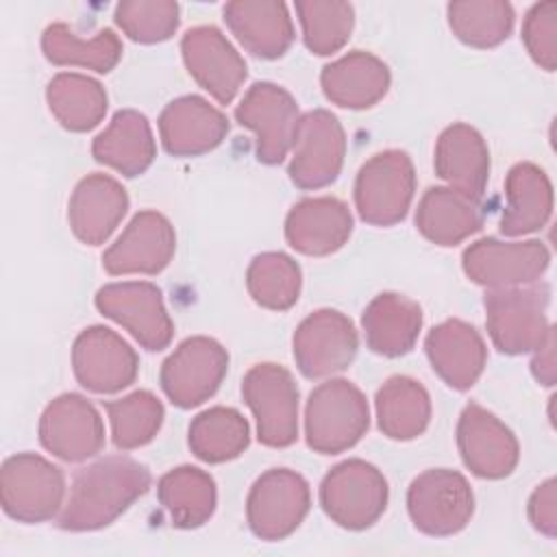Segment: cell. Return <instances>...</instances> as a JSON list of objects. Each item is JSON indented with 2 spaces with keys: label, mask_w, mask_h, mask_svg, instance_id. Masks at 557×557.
<instances>
[{
  "label": "cell",
  "mask_w": 557,
  "mask_h": 557,
  "mask_svg": "<svg viewBox=\"0 0 557 557\" xmlns=\"http://www.w3.org/2000/svg\"><path fill=\"white\" fill-rule=\"evenodd\" d=\"M150 487V470L133 457L109 455L81 468L59 513L65 531H96L120 518Z\"/></svg>",
  "instance_id": "1"
},
{
  "label": "cell",
  "mask_w": 557,
  "mask_h": 557,
  "mask_svg": "<svg viewBox=\"0 0 557 557\" xmlns=\"http://www.w3.org/2000/svg\"><path fill=\"white\" fill-rule=\"evenodd\" d=\"M548 300L546 283L490 289L483 307L492 344L505 355L535 352L553 333L546 318Z\"/></svg>",
  "instance_id": "2"
},
{
  "label": "cell",
  "mask_w": 557,
  "mask_h": 557,
  "mask_svg": "<svg viewBox=\"0 0 557 557\" xmlns=\"http://www.w3.org/2000/svg\"><path fill=\"white\" fill-rule=\"evenodd\" d=\"M368 426V400L355 383L331 379L309 394L305 407V437L315 453H344L366 435Z\"/></svg>",
  "instance_id": "3"
},
{
  "label": "cell",
  "mask_w": 557,
  "mask_h": 557,
  "mask_svg": "<svg viewBox=\"0 0 557 557\" xmlns=\"http://www.w3.org/2000/svg\"><path fill=\"white\" fill-rule=\"evenodd\" d=\"M65 476L59 466L35 453L4 459L0 470V500L7 516L37 524L52 520L63 509Z\"/></svg>",
  "instance_id": "4"
},
{
  "label": "cell",
  "mask_w": 557,
  "mask_h": 557,
  "mask_svg": "<svg viewBox=\"0 0 557 557\" xmlns=\"http://www.w3.org/2000/svg\"><path fill=\"white\" fill-rule=\"evenodd\" d=\"M387 498L389 487L383 472L363 459H346L333 466L320 485L324 513L350 531L372 527L383 516Z\"/></svg>",
  "instance_id": "5"
},
{
  "label": "cell",
  "mask_w": 557,
  "mask_h": 557,
  "mask_svg": "<svg viewBox=\"0 0 557 557\" xmlns=\"http://www.w3.org/2000/svg\"><path fill=\"white\" fill-rule=\"evenodd\" d=\"M416 170L407 152L383 150L370 157L355 178V207L372 226L400 222L413 200Z\"/></svg>",
  "instance_id": "6"
},
{
  "label": "cell",
  "mask_w": 557,
  "mask_h": 557,
  "mask_svg": "<svg viewBox=\"0 0 557 557\" xmlns=\"http://www.w3.org/2000/svg\"><path fill=\"white\" fill-rule=\"evenodd\" d=\"M242 396L257 420V437L270 448L292 446L298 437V387L278 363H257L242 381Z\"/></svg>",
  "instance_id": "7"
},
{
  "label": "cell",
  "mask_w": 557,
  "mask_h": 557,
  "mask_svg": "<svg viewBox=\"0 0 557 557\" xmlns=\"http://www.w3.org/2000/svg\"><path fill=\"white\" fill-rule=\"evenodd\" d=\"M407 511L418 531L433 537L455 535L472 518L474 494L457 470L433 468L411 481Z\"/></svg>",
  "instance_id": "8"
},
{
  "label": "cell",
  "mask_w": 557,
  "mask_h": 557,
  "mask_svg": "<svg viewBox=\"0 0 557 557\" xmlns=\"http://www.w3.org/2000/svg\"><path fill=\"white\" fill-rule=\"evenodd\" d=\"M309 507V483L289 468H272L252 483L246 500V520L257 537L276 542L300 527Z\"/></svg>",
  "instance_id": "9"
},
{
  "label": "cell",
  "mask_w": 557,
  "mask_h": 557,
  "mask_svg": "<svg viewBox=\"0 0 557 557\" xmlns=\"http://www.w3.org/2000/svg\"><path fill=\"white\" fill-rule=\"evenodd\" d=\"M228 370L226 348L205 335L187 337L161 366V389L181 409L209 400Z\"/></svg>",
  "instance_id": "10"
},
{
  "label": "cell",
  "mask_w": 557,
  "mask_h": 557,
  "mask_svg": "<svg viewBox=\"0 0 557 557\" xmlns=\"http://www.w3.org/2000/svg\"><path fill=\"white\" fill-rule=\"evenodd\" d=\"M466 276L483 287H522L535 283L550 265L548 248L537 239L500 242L483 237L463 250Z\"/></svg>",
  "instance_id": "11"
},
{
  "label": "cell",
  "mask_w": 557,
  "mask_h": 557,
  "mask_svg": "<svg viewBox=\"0 0 557 557\" xmlns=\"http://www.w3.org/2000/svg\"><path fill=\"white\" fill-rule=\"evenodd\" d=\"M94 302L104 318L122 324L146 350H163L172 342L174 324L154 283H111L98 289Z\"/></svg>",
  "instance_id": "12"
},
{
  "label": "cell",
  "mask_w": 557,
  "mask_h": 557,
  "mask_svg": "<svg viewBox=\"0 0 557 557\" xmlns=\"http://www.w3.org/2000/svg\"><path fill=\"white\" fill-rule=\"evenodd\" d=\"M292 148V183L300 189H320L331 185L342 172L346 135L331 111L313 109L300 115Z\"/></svg>",
  "instance_id": "13"
},
{
  "label": "cell",
  "mask_w": 557,
  "mask_h": 557,
  "mask_svg": "<svg viewBox=\"0 0 557 557\" xmlns=\"http://www.w3.org/2000/svg\"><path fill=\"white\" fill-rule=\"evenodd\" d=\"M294 359L307 379H324L346 370L359 348L355 324L335 309H318L294 333Z\"/></svg>",
  "instance_id": "14"
},
{
  "label": "cell",
  "mask_w": 557,
  "mask_h": 557,
  "mask_svg": "<svg viewBox=\"0 0 557 557\" xmlns=\"http://www.w3.org/2000/svg\"><path fill=\"white\" fill-rule=\"evenodd\" d=\"M235 117L257 135V159L268 165H276L287 157L300 120L294 96L268 81L255 83L246 91Z\"/></svg>",
  "instance_id": "15"
},
{
  "label": "cell",
  "mask_w": 557,
  "mask_h": 557,
  "mask_svg": "<svg viewBox=\"0 0 557 557\" xmlns=\"http://www.w3.org/2000/svg\"><path fill=\"white\" fill-rule=\"evenodd\" d=\"M72 368L85 389L113 394L135 383L139 357L122 335L96 324L81 331L74 339Z\"/></svg>",
  "instance_id": "16"
},
{
  "label": "cell",
  "mask_w": 557,
  "mask_h": 557,
  "mask_svg": "<svg viewBox=\"0 0 557 557\" xmlns=\"http://www.w3.org/2000/svg\"><path fill=\"white\" fill-rule=\"evenodd\" d=\"M39 442L63 461H85L102 450L104 424L85 396L61 394L39 418Z\"/></svg>",
  "instance_id": "17"
},
{
  "label": "cell",
  "mask_w": 557,
  "mask_h": 557,
  "mask_svg": "<svg viewBox=\"0 0 557 557\" xmlns=\"http://www.w3.org/2000/svg\"><path fill=\"white\" fill-rule=\"evenodd\" d=\"M457 448L466 468L481 479H505L520 459L511 429L476 403H468L459 416Z\"/></svg>",
  "instance_id": "18"
},
{
  "label": "cell",
  "mask_w": 557,
  "mask_h": 557,
  "mask_svg": "<svg viewBox=\"0 0 557 557\" xmlns=\"http://www.w3.org/2000/svg\"><path fill=\"white\" fill-rule=\"evenodd\" d=\"M176 250L170 220L157 211H139L102 255L109 274H159Z\"/></svg>",
  "instance_id": "19"
},
{
  "label": "cell",
  "mask_w": 557,
  "mask_h": 557,
  "mask_svg": "<svg viewBox=\"0 0 557 557\" xmlns=\"http://www.w3.org/2000/svg\"><path fill=\"white\" fill-rule=\"evenodd\" d=\"M187 72L220 104H228L246 78V61L215 26L189 28L181 39Z\"/></svg>",
  "instance_id": "20"
},
{
  "label": "cell",
  "mask_w": 557,
  "mask_h": 557,
  "mask_svg": "<svg viewBox=\"0 0 557 557\" xmlns=\"http://www.w3.org/2000/svg\"><path fill=\"white\" fill-rule=\"evenodd\" d=\"M226 133V115L200 96H181L159 115L163 148L174 157L205 154L220 146Z\"/></svg>",
  "instance_id": "21"
},
{
  "label": "cell",
  "mask_w": 557,
  "mask_h": 557,
  "mask_svg": "<svg viewBox=\"0 0 557 557\" xmlns=\"http://www.w3.org/2000/svg\"><path fill=\"white\" fill-rule=\"evenodd\" d=\"M352 233L350 209L333 196L302 198L285 218L287 244L309 257H326L339 250Z\"/></svg>",
  "instance_id": "22"
},
{
  "label": "cell",
  "mask_w": 557,
  "mask_h": 557,
  "mask_svg": "<svg viewBox=\"0 0 557 557\" xmlns=\"http://www.w3.org/2000/svg\"><path fill=\"white\" fill-rule=\"evenodd\" d=\"M426 357L437 376L453 389H470L487 361L481 333L463 320H446L431 329L424 342Z\"/></svg>",
  "instance_id": "23"
},
{
  "label": "cell",
  "mask_w": 557,
  "mask_h": 557,
  "mask_svg": "<svg viewBox=\"0 0 557 557\" xmlns=\"http://www.w3.org/2000/svg\"><path fill=\"white\" fill-rule=\"evenodd\" d=\"M128 209L126 189L109 174H89L72 191L67 220L72 233L89 246L104 244Z\"/></svg>",
  "instance_id": "24"
},
{
  "label": "cell",
  "mask_w": 557,
  "mask_h": 557,
  "mask_svg": "<svg viewBox=\"0 0 557 557\" xmlns=\"http://www.w3.org/2000/svg\"><path fill=\"white\" fill-rule=\"evenodd\" d=\"M224 22L237 41L261 59H278L294 41V24L285 2L233 0L224 4Z\"/></svg>",
  "instance_id": "25"
},
{
  "label": "cell",
  "mask_w": 557,
  "mask_h": 557,
  "mask_svg": "<svg viewBox=\"0 0 557 557\" xmlns=\"http://www.w3.org/2000/svg\"><path fill=\"white\" fill-rule=\"evenodd\" d=\"M435 174L453 189L481 198L490 176V150L483 135L470 124L457 122L442 131L433 157Z\"/></svg>",
  "instance_id": "26"
},
{
  "label": "cell",
  "mask_w": 557,
  "mask_h": 557,
  "mask_svg": "<svg viewBox=\"0 0 557 557\" xmlns=\"http://www.w3.org/2000/svg\"><path fill=\"white\" fill-rule=\"evenodd\" d=\"M389 67L374 54L352 50L324 65L320 74L324 96L344 109L374 107L389 89Z\"/></svg>",
  "instance_id": "27"
},
{
  "label": "cell",
  "mask_w": 557,
  "mask_h": 557,
  "mask_svg": "<svg viewBox=\"0 0 557 557\" xmlns=\"http://www.w3.org/2000/svg\"><path fill=\"white\" fill-rule=\"evenodd\" d=\"M91 154L98 163L113 168L122 176L144 174L157 157L152 128L144 113L122 109L113 115L109 126L94 139Z\"/></svg>",
  "instance_id": "28"
},
{
  "label": "cell",
  "mask_w": 557,
  "mask_h": 557,
  "mask_svg": "<svg viewBox=\"0 0 557 557\" xmlns=\"http://www.w3.org/2000/svg\"><path fill=\"white\" fill-rule=\"evenodd\" d=\"M361 326L372 352L400 357L413 348L420 335L422 309L403 294L383 292L363 309Z\"/></svg>",
  "instance_id": "29"
},
{
  "label": "cell",
  "mask_w": 557,
  "mask_h": 557,
  "mask_svg": "<svg viewBox=\"0 0 557 557\" xmlns=\"http://www.w3.org/2000/svg\"><path fill=\"white\" fill-rule=\"evenodd\" d=\"M483 224L476 198L453 187H429L416 209L418 231L437 246H457Z\"/></svg>",
  "instance_id": "30"
},
{
  "label": "cell",
  "mask_w": 557,
  "mask_h": 557,
  "mask_svg": "<svg viewBox=\"0 0 557 557\" xmlns=\"http://www.w3.org/2000/svg\"><path fill=\"white\" fill-rule=\"evenodd\" d=\"M507 207L500 218V233L516 237L540 231L553 213V185L542 168L516 163L505 181Z\"/></svg>",
  "instance_id": "31"
},
{
  "label": "cell",
  "mask_w": 557,
  "mask_h": 557,
  "mask_svg": "<svg viewBox=\"0 0 557 557\" xmlns=\"http://www.w3.org/2000/svg\"><path fill=\"white\" fill-rule=\"evenodd\" d=\"M157 496L178 529L202 527L215 511L218 492L209 472L194 466H178L159 479Z\"/></svg>",
  "instance_id": "32"
},
{
  "label": "cell",
  "mask_w": 557,
  "mask_h": 557,
  "mask_svg": "<svg viewBox=\"0 0 557 557\" xmlns=\"http://www.w3.org/2000/svg\"><path fill=\"white\" fill-rule=\"evenodd\" d=\"M376 420L389 440H413L422 435L431 420L429 392L411 376L387 379L374 398Z\"/></svg>",
  "instance_id": "33"
},
{
  "label": "cell",
  "mask_w": 557,
  "mask_h": 557,
  "mask_svg": "<svg viewBox=\"0 0 557 557\" xmlns=\"http://www.w3.org/2000/svg\"><path fill=\"white\" fill-rule=\"evenodd\" d=\"M46 100L57 122L74 133L98 126L109 107L104 87L96 78L76 72L57 74L46 87Z\"/></svg>",
  "instance_id": "34"
},
{
  "label": "cell",
  "mask_w": 557,
  "mask_h": 557,
  "mask_svg": "<svg viewBox=\"0 0 557 557\" xmlns=\"http://www.w3.org/2000/svg\"><path fill=\"white\" fill-rule=\"evenodd\" d=\"M44 57L54 65H78L100 74L111 72L122 59V41L111 28H102L89 39L78 37L67 24H50L41 35Z\"/></svg>",
  "instance_id": "35"
},
{
  "label": "cell",
  "mask_w": 557,
  "mask_h": 557,
  "mask_svg": "<svg viewBox=\"0 0 557 557\" xmlns=\"http://www.w3.org/2000/svg\"><path fill=\"white\" fill-rule=\"evenodd\" d=\"M250 444V426L233 407H211L189 424V448L207 463H224L239 457Z\"/></svg>",
  "instance_id": "36"
},
{
  "label": "cell",
  "mask_w": 557,
  "mask_h": 557,
  "mask_svg": "<svg viewBox=\"0 0 557 557\" xmlns=\"http://www.w3.org/2000/svg\"><path fill=\"white\" fill-rule=\"evenodd\" d=\"M300 265L285 252L257 255L246 272V287L252 300L272 311H285L300 296Z\"/></svg>",
  "instance_id": "37"
},
{
  "label": "cell",
  "mask_w": 557,
  "mask_h": 557,
  "mask_svg": "<svg viewBox=\"0 0 557 557\" xmlns=\"http://www.w3.org/2000/svg\"><path fill=\"white\" fill-rule=\"evenodd\" d=\"M453 33L472 48H494L513 28V7L503 0H463L448 4Z\"/></svg>",
  "instance_id": "38"
},
{
  "label": "cell",
  "mask_w": 557,
  "mask_h": 557,
  "mask_svg": "<svg viewBox=\"0 0 557 557\" xmlns=\"http://www.w3.org/2000/svg\"><path fill=\"white\" fill-rule=\"evenodd\" d=\"M111 422V437L120 450H133L154 440L163 424V405L148 392L137 389L120 400L104 403Z\"/></svg>",
  "instance_id": "39"
},
{
  "label": "cell",
  "mask_w": 557,
  "mask_h": 557,
  "mask_svg": "<svg viewBox=\"0 0 557 557\" xmlns=\"http://www.w3.org/2000/svg\"><path fill=\"white\" fill-rule=\"evenodd\" d=\"M296 13L302 26L305 46L318 57L344 48L355 26L352 4L339 0H298Z\"/></svg>",
  "instance_id": "40"
},
{
  "label": "cell",
  "mask_w": 557,
  "mask_h": 557,
  "mask_svg": "<svg viewBox=\"0 0 557 557\" xmlns=\"http://www.w3.org/2000/svg\"><path fill=\"white\" fill-rule=\"evenodd\" d=\"M178 4L172 0H126L115 7V24L139 44H159L178 28Z\"/></svg>",
  "instance_id": "41"
},
{
  "label": "cell",
  "mask_w": 557,
  "mask_h": 557,
  "mask_svg": "<svg viewBox=\"0 0 557 557\" xmlns=\"http://www.w3.org/2000/svg\"><path fill=\"white\" fill-rule=\"evenodd\" d=\"M522 41L531 59L546 72L557 67V2L533 4L522 22Z\"/></svg>",
  "instance_id": "42"
},
{
  "label": "cell",
  "mask_w": 557,
  "mask_h": 557,
  "mask_svg": "<svg viewBox=\"0 0 557 557\" xmlns=\"http://www.w3.org/2000/svg\"><path fill=\"white\" fill-rule=\"evenodd\" d=\"M529 520L531 524L548 535L555 537L557 533V490L555 479H546L542 485L535 487V492L529 498Z\"/></svg>",
  "instance_id": "43"
},
{
  "label": "cell",
  "mask_w": 557,
  "mask_h": 557,
  "mask_svg": "<svg viewBox=\"0 0 557 557\" xmlns=\"http://www.w3.org/2000/svg\"><path fill=\"white\" fill-rule=\"evenodd\" d=\"M531 372L540 385H555L557 379V366H555V333L548 335V339L535 350V357L531 361Z\"/></svg>",
  "instance_id": "44"
}]
</instances>
